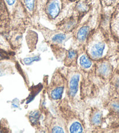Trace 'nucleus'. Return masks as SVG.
Masks as SVG:
<instances>
[{"instance_id":"obj_1","label":"nucleus","mask_w":119,"mask_h":133,"mask_svg":"<svg viewBox=\"0 0 119 133\" xmlns=\"http://www.w3.org/2000/svg\"><path fill=\"white\" fill-rule=\"evenodd\" d=\"M85 43L87 44L88 52L95 60L102 58L108 50V36L101 26L92 30Z\"/></svg>"},{"instance_id":"obj_2","label":"nucleus","mask_w":119,"mask_h":133,"mask_svg":"<svg viewBox=\"0 0 119 133\" xmlns=\"http://www.w3.org/2000/svg\"><path fill=\"white\" fill-rule=\"evenodd\" d=\"M73 2L68 0H47L42 13L47 20L56 25L65 17L68 6Z\"/></svg>"},{"instance_id":"obj_3","label":"nucleus","mask_w":119,"mask_h":133,"mask_svg":"<svg viewBox=\"0 0 119 133\" xmlns=\"http://www.w3.org/2000/svg\"><path fill=\"white\" fill-rule=\"evenodd\" d=\"M38 29L42 33L47 42L54 45H61L72 37V33H67L57 29L50 30L42 25H39Z\"/></svg>"},{"instance_id":"obj_4","label":"nucleus","mask_w":119,"mask_h":133,"mask_svg":"<svg viewBox=\"0 0 119 133\" xmlns=\"http://www.w3.org/2000/svg\"><path fill=\"white\" fill-rule=\"evenodd\" d=\"M47 0H21L27 20H36Z\"/></svg>"},{"instance_id":"obj_5","label":"nucleus","mask_w":119,"mask_h":133,"mask_svg":"<svg viewBox=\"0 0 119 133\" xmlns=\"http://www.w3.org/2000/svg\"><path fill=\"white\" fill-rule=\"evenodd\" d=\"M94 15L90 14L86 21L79 25L72 33V37L78 43H84L87 41L90 33L95 29L93 26L94 22Z\"/></svg>"},{"instance_id":"obj_6","label":"nucleus","mask_w":119,"mask_h":133,"mask_svg":"<svg viewBox=\"0 0 119 133\" xmlns=\"http://www.w3.org/2000/svg\"><path fill=\"white\" fill-rule=\"evenodd\" d=\"M80 23L77 16L73 14L66 16L56 25L57 29L67 33H72Z\"/></svg>"},{"instance_id":"obj_7","label":"nucleus","mask_w":119,"mask_h":133,"mask_svg":"<svg viewBox=\"0 0 119 133\" xmlns=\"http://www.w3.org/2000/svg\"><path fill=\"white\" fill-rule=\"evenodd\" d=\"M109 26L111 36L115 41L119 43V5L111 14Z\"/></svg>"},{"instance_id":"obj_8","label":"nucleus","mask_w":119,"mask_h":133,"mask_svg":"<svg viewBox=\"0 0 119 133\" xmlns=\"http://www.w3.org/2000/svg\"><path fill=\"white\" fill-rule=\"evenodd\" d=\"M80 74H75L70 78L68 84L69 94L71 97L73 98L76 94L77 93L78 89V85H79Z\"/></svg>"},{"instance_id":"obj_9","label":"nucleus","mask_w":119,"mask_h":133,"mask_svg":"<svg viewBox=\"0 0 119 133\" xmlns=\"http://www.w3.org/2000/svg\"><path fill=\"white\" fill-rule=\"evenodd\" d=\"M64 91V85L63 84H56L54 83L50 89V95L51 98L54 100L60 99Z\"/></svg>"},{"instance_id":"obj_10","label":"nucleus","mask_w":119,"mask_h":133,"mask_svg":"<svg viewBox=\"0 0 119 133\" xmlns=\"http://www.w3.org/2000/svg\"><path fill=\"white\" fill-rule=\"evenodd\" d=\"M98 70L99 74L105 78H108L112 72V67L110 64L108 62H103L99 65Z\"/></svg>"},{"instance_id":"obj_11","label":"nucleus","mask_w":119,"mask_h":133,"mask_svg":"<svg viewBox=\"0 0 119 133\" xmlns=\"http://www.w3.org/2000/svg\"><path fill=\"white\" fill-rule=\"evenodd\" d=\"M79 63L82 68L85 69L89 68L92 65L91 60L88 56L85 55V54H83L79 58Z\"/></svg>"},{"instance_id":"obj_12","label":"nucleus","mask_w":119,"mask_h":133,"mask_svg":"<svg viewBox=\"0 0 119 133\" xmlns=\"http://www.w3.org/2000/svg\"><path fill=\"white\" fill-rule=\"evenodd\" d=\"M99 1L104 6L115 8V10L119 5V0H99Z\"/></svg>"},{"instance_id":"obj_13","label":"nucleus","mask_w":119,"mask_h":133,"mask_svg":"<svg viewBox=\"0 0 119 133\" xmlns=\"http://www.w3.org/2000/svg\"><path fill=\"white\" fill-rule=\"evenodd\" d=\"M70 131L71 132H83V127L82 124L80 122H74L71 125L70 127Z\"/></svg>"},{"instance_id":"obj_14","label":"nucleus","mask_w":119,"mask_h":133,"mask_svg":"<svg viewBox=\"0 0 119 133\" xmlns=\"http://www.w3.org/2000/svg\"><path fill=\"white\" fill-rule=\"evenodd\" d=\"M102 114L100 112L95 113L92 117V122L94 124L97 125L101 123Z\"/></svg>"},{"instance_id":"obj_15","label":"nucleus","mask_w":119,"mask_h":133,"mask_svg":"<svg viewBox=\"0 0 119 133\" xmlns=\"http://www.w3.org/2000/svg\"><path fill=\"white\" fill-rule=\"evenodd\" d=\"M113 83L115 89L119 92V74L114 78Z\"/></svg>"},{"instance_id":"obj_16","label":"nucleus","mask_w":119,"mask_h":133,"mask_svg":"<svg viewBox=\"0 0 119 133\" xmlns=\"http://www.w3.org/2000/svg\"><path fill=\"white\" fill-rule=\"evenodd\" d=\"M76 56H77V53H76L75 51L73 50L68 51V60H73L75 58Z\"/></svg>"},{"instance_id":"obj_17","label":"nucleus","mask_w":119,"mask_h":133,"mask_svg":"<svg viewBox=\"0 0 119 133\" xmlns=\"http://www.w3.org/2000/svg\"><path fill=\"white\" fill-rule=\"evenodd\" d=\"M7 56L6 53L4 51L0 50V60H2L4 58H6V57Z\"/></svg>"},{"instance_id":"obj_18","label":"nucleus","mask_w":119,"mask_h":133,"mask_svg":"<svg viewBox=\"0 0 119 133\" xmlns=\"http://www.w3.org/2000/svg\"><path fill=\"white\" fill-rule=\"evenodd\" d=\"M1 130H2V129H1V125H0V132H2Z\"/></svg>"},{"instance_id":"obj_19","label":"nucleus","mask_w":119,"mask_h":133,"mask_svg":"<svg viewBox=\"0 0 119 133\" xmlns=\"http://www.w3.org/2000/svg\"><path fill=\"white\" fill-rule=\"evenodd\" d=\"M68 1H71V2H74V1H77V0H68Z\"/></svg>"},{"instance_id":"obj_20","label":"nucleus","mask_w":119,"mask_h":133,"mask_svg":"<svg viewBox=\"0 0 119 133\" xmlns=\"http://www.w3.org/2000/svg\"><path fill=\"white\" fill-rule=\"evenodd\" d=\"M1 86H0V91H1Z\"/></svg>"}]
</instances>
